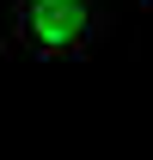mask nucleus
I'll list each match as a JSON object with an SVG mask.
<instances>
[{
	"mask_svg": "<svg viewBox=\"0 0 153 160\" xmlns=\"http://www.w3.org/2000/svg\"><path fill=\"white\" fill-rule=\"evenodd\" d=\"M92 37V0H6V43L31 62H61Z\"/></svg>",
	"mask_w": 153,
	"mask_h": 160,
	"instance_id": "f257e3e1",
	"label": "nucleus"
}]
</instances>
